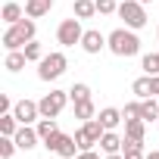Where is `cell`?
I'll return each instance as SVG.
<instances>
[{"mask_svg":"<svg viewBox=\"0 0 159 159\" xmlns=\"http://www.w3.org/2000/svg\"><path fill=\"white\" fill-rule=\"evenodd\" d=\"M106 47L116 56H137L140 53V38L134 34V28H116L106 34Z\"/></svg>","mask_w":159,"mask_h":159,"instance_id":"obj_1","label":"cell"},{"mask_svg":"<svg viewBox=\"0 0 159 159\" xmlns=\"http://www.w3.org/2000/svg\"><path fill=\"white\" fill-rule=\"evenodd\" d=\"M34 34H38L34 19H19L16 25H10V28L3 31V47H7V50H22L28 41H34Z\"/></svg>","mask_w":159,"mask_h":159,"instance_id":"obj_2","label":"cell"},{"mask_svg":"<svg viewBox=\"0 0 159 159\" xmlns=\"http://www.w3.org/2000/svg\"><path fill=\"white\" fill-rule=\"evenodd\" d=\"M69 69V59H66V53H44V59L38 62V78L41 81H56V78L62 75Z\"/></svg>","mask_w":159,"mask_h":159,"instance_id":"obj_3","label":"cell"},{"mask_svg":"<svg viewBox=\"0 0 159 159\" xmlns=\"http://www.w3.org/2000/svg\"><path fill=\"white\" fill-rule=\"evenodd\" d=\"M103 134H106V128H103V122L94 116V119H88L81 128L75 131V143H78V150H94V143H100Z\"/></svg>","mask_w":159,"mask_h":159,"instance_id":"obj_4","label":"cell"},{"mask_svg":"<svg viewBox=\"0 0 159 159\" xmlns=\"http://www.w3.org/2000/svg\"><path fill=\"white\" fill-rule=\"evenodd\" d=\"M119 19H125V28H143L147 25V10L140 0H122L119 3Z\"/></svg>","mask_w":159,"mask_h":159,"instance_id":"obj_5","label":"cell"},{"mask_svg":"<svg viewBox=\"0 0 159 159\" xmlns=\"http://www.w3.org/2000/svg\"><path fill=\"white\" fill-rule=\"evenodd\" d=\"M66 103H69V91H50V94H44L41 97V119H56L62 109H66Z\"/></svg>","mask_w":159,"mask_h":159,"instance_id":"obj_6","label":"cell"},{"mask_svg":"<svg viewBox=\"0 0 159 159\" xmlns=\"http://www.w3.org/2000/svg\"><path fill=\"white\" fill-rule=\"evenodd\" d=\"M84 38V28H81V19H62L59 28H56V41L62 47H75V44H81Z\"/></svg>","mask_w":159,"mask_h":159,"instance_id":"obj_7","label":"cell"},{"mask_svg":"<svg viewBox=\"0 0 159 159\" xmlns=\"http://www.w3.org/2000/svg\"><path fill=\"white\" fill-rule=\"evenodd\" d=\"M13 116L19 119V125H31V122L41 116V106H38L34 100H19V103L13 106Z\"/></svg>","mask_w":159,"mask_h":159,"instance_id":"obj_8","label":"cell"},{"mask_svg":"<svg viewBox=\"0 0 159 159\" xmlns=\"http://www.w3.org/2000/svg\"><path fill=\"white\" fill-rule=\"evenodd\" d=\"M103 47H106V34H100L97 28H88V31H84V38H81V50L94 56V53H100Z\"/></svg>","mask_w":159,"mask_h":159,"instance_id":"obj_9","label":"cell"},{"mask_svg":"<svg viewBox=\"0 0 159 159\" xmlns=\"http://www.w3.org/2000/svg\"><path fill=\"white\" fill-rule=\"evenodd\" d=\"M38 140H41L38 128H31V125H19V131H16V143H19V150H34Z\"/></svg>","mask_w":159,"mask_h":159,"instance_id":"obj_10","label":"cell"},{"mask_svg":"<svg viewBox=\"0 0 159 159\" xmlns=\"http://www.w3.org/2000/svg\"><path fill=\"white\" fill-rule=\"evenodd\" d=\"M53 10V0H25V16L28 19H41Z\"/></svg>","mask_w":159,"mask_h":159,"instance_id":"obj_11","label":"cell"},{"mask_svg":"<svg viewBox=\"0 0 159 159\" xmlns=\"http://www.w3.org/2000/svg\"><path fill=\"white\" fill-rule=\"evenodd\" d=\"M97 119L103 122V128H106V131H112V128H119V122H125L122 109H116V106H106V109H100V116H97Z\"/></svg>","mask_w":159,"mask_h":159,"instance_id":"obj_12","label":"cell"},{"mask_svg":"<svg viewBox=\"0 0 159 159\" xmlns=\"http://www.w3.org/2000/svg\"><path fill=\"white\" fill-rule=\"evenodd\" d=\"M25 62H28L25 50H7V59H3V69H7V72H19V69H25Z\"/></svg>","mask_w":159,"mask_h":159,"instance_id":"obj_13","label":"cell"},{"mask_svg":"<svg viewBox=\"0 0 159 159\" xmlns=\"http://www.w3.org/2000/svg\"><path fill=\"white\" fill-rule=\"evenodd\" d=\"M122 147H125V137H119L116 131H106L100 137V150L103 153H122Z\"/></svg>","mask_w":159,"mask_h":159,"instance_id":"obj_14","label":"cell"},{"mask_svg":"<svg viewBox=\"0 0 159 159\" xmlns=\"http://www.w3.org/2000/svg\"><path fill=\"white\" fill-rule=\"evenodd\" d=\"M122 156H125V159H147V153H143V140H131V137H125Z\"/></svg>","mask_w":159,"mask_h":159,"instance_id":"obj_15","label":"cell"},{"mask_svg":"<svg viewBox=\"0 0 159 159\" xmlns=\"http://www.w3.org/2000/svg\"><path fill=\"white\" fill-rule=\"evenodd\" d=\"M16 131H19V119L13 112H3L0 116V134L3 137H16Z\"/></svg>","mask_w":159,"mask_h":159,"instance_id":"obj_16","label":"cell"},{"mask_svg":"<svg viewBox=\"0 0 159 159\" xmlns=\"http://www.w3.org/2000/svg\"><path fill=\"white\" fill-rule=\"evenodd\" d=\"M143 125H147L143 119H128V122H125V137H131V140H143V131H147Z\"/></svg>","mask_w":159,"mask_h":159,"instance_id":"obj_17","label":"cell"},{"mask_svg":"<svg viewBox=\"0 0 159 159\" xmlns=\"http://www.w3.org/2000/svg\"><path fill=\"white\" fill-rule=\"evenodd\" d=\"M75 150H78V143H75V137H69V134H62V137H59V147H56V153H59V159H75Z\"/></svg>","mask_w":159,"mask_h":159,"instance_id":"obj_18","label":"cell"},{"mask_svg":"<svg viewBox=\"0 0 159 159\" xmlns=\"http://www.w3.org/2000/svg\"><path fill=\"white\" fill-rule=\"evenodd\" d=\"M97 13V0H75V19H91Z\"/></svg>","mask_w":159,"mask_h":159,"instance_id":"obj_19","label":"cell"},{"mask_svg":"<svg viewBox=\"0 0 159 159\" xmlns=\"http://www.w3.org/2000/svg\"><path fill=\"white\" fill-rule=\"evenodd\" d=\"M22 13H25V10H22L19 3H7L3 10H0V19H3L7 25H16V22L22 19Z\"/></svg>","mask_w":159,"mask_h":159,"instance_id":"obj_20","label":"cell"},{"mask_svg":"<svg viewBox=\"0 0 159 159\" xmlns=\"http://www.w3.org/2000/svg\"><path fill=\"white\" fill-rule=\"evenodd\" d=\"M140 119H143V122H153V119H159V103H156L153 97L140 100Z\"/></svg>","mask_w":159,"mask_h":159,"instance_id":"obj_21","label":"cell"},{"mask_svg":"<svg viewBox=\"0 0 159 159\" xmlns=\"http://www.w3.org/2000/svg\"><path fill=\"white\" fill-rule=\"evenodd\" d=\"M94 116H97V106H94V100H81V103H75V119L88 122V119H94Z\"/></svg>","mask_w":159,"mask_h":159,"instance_id":"obj_22","label":"cell"},{"mask_svg":"<svg viewBox=\"0 0 159 159\" xmlns=\"http://www.w3.org/2000/svg\"><path fill=\"white\" fill-rule=\"evenodd\" d=\"M59 131V125H56V119H41L38 122V134H41V140H47V137H53Z\"/></svg>","mask_w":159,"mask_h":159,"instance_id":"obj_23","label":"cell"},{"mask_svg":"<svg viewBox=\"0 0 159 159\" xmlns=\"http://www.w3.org/2000/svg\"><path fill=\"white\" fill-rule=\"evenodd\" d=\"M69 97H72L75 103H81V100H91V88H88L84 81H78V84H72V88H69Z\"/></svg>","mask_w":159,"mask_h":159,"instance_id":"obj_24","label":"cell"},{"mask_svg":"<svg viewBox=\"0 0 159 159\" xmlns=\"http://www.w3.org/2000/svg\"><path fill=\"white\" fill-rule=\"evenodd\" d=\"M22 50H25V56H28V62H41V59H44V47H41L38 41H28V44H25Z\"/></svg>","mask_w":159,"mask_h":159,"instance_id":"obj_25","label":"cell"},{"mask_svg":"<svg viewBox=\"0 0 159 159\" xmlns=\"http://www.w3.org/2000/svg\"><path fill=\"white\" fill-rule=\"evenodd\" d=\"M140 69H143L147 75H159V53H147V56L140 59Z\"/></svg>","mask_w":159,"mask_h":159,"instance_id":"obj_26","label":"cell"},{"mask_svg":"<svg viewBox=\"0 0 159 159\" xmlns=\"http://www.w3.org/2000/svg\"><path fill=\"white\" fill-rule=\"evenodd\" d=\"M131 91H134V94H137L140 100H147V97H150V75H143V78H134Z\"/></svg>","mask_w":159,"mask_h":159,"instance_id":"obj_27","label":"cell"},{"mask_svg":"<svg viewBox=\"0 0 159 159\" xmlns=\"http://www.w3.org/2000/svg\"><path fill=\"white\" fill-rule=\"evenodd\" d=\"M16 137H0V159H13V153H16Z\"/></svg>","mask_w":159,"mask_h":159,"instance_id":"obj_28","label":"cell"},{"mask_svg":"<svg viewBox=\"0 0 159 159\" xmlns=\"http://www.w3.org/2000/svg\"><path fill=\"white\" fill-rule=\"evenodd\" d=\"M97 13L112 16V13H119V3H116V0H97Z\"/></svg>","mask_w":159,"mask_h":159,"instance_id":"obj_29","label":"cell"},{"mask_svg":"<svg viewBox=\"0 0 159 159\" xmlns=\"http://www.w3.org/2000/svg\"><path fill=\"white\" fill-rule=\"evenodd\" d=\"M122 116H125V122H128V119H140V103H137V100L128 103V106L122 109Z\"/></svg>","mask_w":159,"mask_h":159,"instance_id":"obj_30","label":"cell"},{"mask_svg":"<svg viewBox=\"0 0 159 159\" xmlns=\"http://www.w3.org/2000/svg\"><path fill=\"white\" fill-rule=\"evenodd\" d=\"M59 137H62V131H56V134H53V137H47V140H44V147H47V150H53V153H56V147H59Z\"/></svg>","mask_w":159,"mask_h":159,"instance_id":"obj_31","label":"cell"},{"mask_svg":"<svg viewBox=\"0 0 159 159\" xmlns=\"http://www.w3.org/2000/svg\"><path fill=\"white\" fill-rule=\"evenodd\" d=\"M3 112H13V100L7 94H0V116H3Z\"/></svg>","mask_w":159,"mask_h":159,"instance_id":"obj_32","label":"cell"},{"mask_svg":"<svg viewBox=\"0 0 159 159\" xmlns=\"http://www.w3.org/2000/svg\"><path fill=\"white\" fill-rule=\"evenodd\" d=\"M150 97H159V75H150Z\"/></svg>","mask_w":159,"mask_h":159,"instance_id":"obj_33","label":"cell"},{"mask_svg":"<svg viewBox=\"0 0 159 159\" xmlns=\"http://www.w3.org/2000/svg\"><path fill=\"white\" fill-rule=\"evenodd\" d=\"M75 159H100V156H97L94 150H78V156H75Z\"/></svg>","mask_w":159,"mask_h":159,"instance_id":"obj_34","label":"cell"},{"mask_svg":"<svg viewBox=\"0 0 159 159\" xmlns=\"http://www.w3.org/2000/svg\"><path fill=\"white\" fill-rule=\"evenodd\" d=\"M147 159H159V150H150V153H147Z\"/></svg>","mask_w":159,"mask_h":159,"instance_id":"obj_35","label":"cell"},{"mask_svg":"<svg viewBox=\"0 0 159 159\" xmlns=\"http://www.w3.org/2000/svg\"><path fill=\"white\" fill-rule=\"evenodd\" d=\"M106 159H125L122 153H106Z\"/></svg>","mask_w":159,"mask_h":159,"instance_id":"obj_36","label":"cell"},{"mask_svg":"<svg viewBox=\"0 0 159 159\" xmlns=\"http://www.w3.org/2000/svg\"><path fill=\"white\" fill-rule=\"evenodd\" d=\"M140 3H153V0H140Z\"/></svg>","mask_w":159,"mask_h":159,"instance_id":"obj_37","label":"cell"},{"mask_svg":"<svg viewBox=\"0 0 159 159\" xmlns=\"http://www.w3.org/2000/svg\"><path fill=\"white\" fill-rule=\"evenodd\" d=\"M156 38H159V28H156Z\"/></svg>","mask_w":159,"mask_h":159,"instance_id":"obj_38","label":"cell"}]
</instances>
